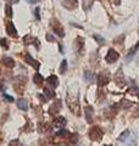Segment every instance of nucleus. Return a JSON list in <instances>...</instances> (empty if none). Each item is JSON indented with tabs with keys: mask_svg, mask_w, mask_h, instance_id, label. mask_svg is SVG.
Segmentation results:
<instances>
[{
	"mask_svg": "<svg viewBox=\"0 0 139 146\" xmlns=\"http://www.w3.org/2000/svg\"><path fill=\"white\" fill-rule=\"evenodd\" d=\"M103 135H104V131H103V129H101L100 127H98V125L93 127L92 129L89 130V138H90L92 140H94V141H99L101 138H103Z\"/></svg>",
	"mask_w": 139,
	"mask_h": 146,
	"instance_id": "nucleus-1",
	"label": "nucleus"
},
{
	"mask_svg": "<svg viewBox=\"0 0 139 146\" xmlns=\"http://www.w3.org/2000/svg\"><path fill=\"white\" fill-rule=\"evenodd\" d=\"M51 28H53V31H54V33L57 34L60 38H62V36L65 35L63 27H62V25L57 20H53V21H51Z\"/></svg>",
	"mask_w": 139,
	"mask_h": 146,
	"instance_id": "nucleus-2",
	"label": "nucleus"
},
{
	"mask_svg": "<svg viewBox=\"0 0 139 146\" xmlns=\"http://www.w3.org/2000/svg\"><path fill=\"white\" fill-rule=\"evenodd\" d=\"M118 57H120L118 52L115 51V50H112V49H110L108 55H106V57H105V60H106V62H109V63H114V62H116L118 60Z\"/></svg>",
	"mask_w": 139,
	"mask_h": 146,
	"instance_id": "nucleus-3",
	"label": "nucleus"
},
{
	"mask_svg": "<svg viewBox=\"0 0 139 146\" xmlns=\"http://www.w3.org/2000/svg\"><path fill=\"white\" fill-rule=\"evenodd\" d=\"M62 6L67 10H75L78 5V0H61Z\"/></svg>",
	"mask_w": 139,
	"mask_h": 146,
	"instance_id": "nucleus-4",
	"label": "nucleus"
},
{
	"mask_svg": "<svg viewBox=\"0 0 139 146\" xmlns=\"http://www.w3.org/2000/svg\"><path fill=\"white\" fill-rule=\"evenodd\" d=\"M114 79H115V83H117L118 86H123V85H124V77H123L122 70H118L117 72L115 73Z\"/></svg>",
	"mask_w": 139,
	"mask_h": 146,
	"instance_id": "nucleus-5",
	"label": "nucleus"
},
{
	"mask_svg": "<svg viewBox=\"0 0 139 146\" xmlns=\"http://www.w3.org/2000/svg\"><path fill=\"white\" fill-rule=\"evenodd\" d=\"M6 33L10 36L17 38V31H16L15 25H13L12 22H7V23H6Z\"/></svg>",
	"mask_w": 139,
	"mask_h": 146,
	"instance_id": "nucleus-6",
	"label": "nucleus"
},
{
	"mask_svg": "<svg viewBox=\"0 0 139 146\" xmlns=\"http://www.w3.org/2000/svg\"><path fill=\"white\" fill-rule=\"evenodd\" d=\"M110 82V78H109V74L106 72H101L100 74L98 76V83L99 85H105V84H108Z\"/></svg>",
	"mask_w": 139,
	"mask_h": 146,
	"instance_id": "nucleus-7",
	"label": "nucleus"
},
{
	"mask_svg": "<svg viewBox=\"0 0 139 146\" xmlns=\"http://www.w3.org/2000/svg\"><path fill=\"white\" fill-rule=\"evenodd\" d=\"M25 60H26L27 62H28V63H29V65H31V66H33V67H35V68H37V70H38V68H39V66H40V65H39V62H38V61H37V60H34V58H33V57H32V56H31V55H29V54H26V55H25Z\"/></svg>",
	"mask_w": 139,
	"mask_h": 146,
	"instance_id": "nucleus-8",
	"label": "nucleus"
},
{
	"mask_svg": "<svg viewBox=\"0 0 139 146\" xmlns=\"http://www.w3.org/2000/svg\"><path fill=\"white\" fill-rule=\"evenodd\" d=\"M46 83H48L51 88H56L59 85V80H57V77L55 76H50L49 78H46Z\"/></svg>",
	"mask_w": 139,
	"mask_h": 146,
	"instance_id": "nucleus-9",
	"label": "nucleus"
},
{
	"mask_svg": "<svg viewBox=\"0 0 139 146\" xmlns=\"http://www.w3.org/2000/svg\"><path fill=\"white\" fill-rule=\"evenodd\" d=\"M65 124H66V118H63V117H57L54 121V127H56V128H62Z\"/></svg>",
	"mask_w": 139,
	"mask_h": 146,
	"instance_id": "nucleus-10",
	"label": "nucleus"
},
{
	"mask_svg": "<svg viewBox=\"0 0 139 146\" xmlns=\"http://www.w3.org/2000/svg\"><path fill=\"white\" fill-rule=\"evenodd\" d=\"M17 107L20 110H22V111H27V110H28V102L23 99H20L17 101Z\"/></svg>",
	"mask_w": 139,
	"mask_h": 146,
	"instance_id": "nucleus-11",
	"label": "nucleus"
},
{
	"mask_svg": "<svg viewBox=\"0 0 139 146\" xmlns=\"http://www.w3.org/2000/svg\"><path fill=\"white\" fill-rule=\"evenodd\" d=\"M84 115H86L88 123H92V118H90V116L93 115V107L92 106H86L84 107Z\"/></svg>",
	"mask_w": 139,
	"mask_h": 146,
	"instance_id": "nucleus-12",
	"label": "nucleus"
},
{
	"mask_svg": "<svg viewBox=\"0 0 139 146\" xmlns=\"http://www.w3.org/2000/svg\"><path fill=\"white\" fill-rule=\"evenodd\" d=\"M34 42H38L33 35H31V34H27L25 38H23V43H25L26 45H29V44H34Z\"/></svg>",
	"mask_w": 139,
	"mask_h": 146,
	"instance_id": "nucleus-13",
	"label": "nucleus"
},
{
	"mask_svg": "<svg viewBox=\"0 0 139 146\" xmlns=\"http://www.w3.org/2000/svg\"><path fill=\"white\" fill-rule=\"evenodd\" d=\"M3 62H4V65H5L6 67H9V68H12L13 66H15V61H13L11 57H7V56H5L3 58Z\"/></svg>",
	"mask_w": 139,
	"mask_h": 146,
	"instance_id": "nucleus-14",
	"label": "nucleus"
},
{
	"mask_svg": "<svg viewBox=\"0 0 139 146\" xmlns=\"http://www.w3.org/2000/svg\"><path fill=\"white\" fill-rule=\"evenodd\" d=\"M33 82H34L37 85H40V84L44 82V78L40 76V73H35L34 77H33Z\"/></svg>",
	"mask_w": 139,
	"mask_h": 146,
	"instance_id": "nucleus-15",
	"label": "nucleus"
},
{
	"mask_svg": "<svg viewBox=\"0 0 139 146\" xmlns=\"http://www.w3.org/2000/svg\"><path fill=\"white\" fill-rule=\"evenodd\" d=\"M44 95L46 96V99L49 100V99H53L55 96V93L50 88H44Z\"/></svg>",
	"mask_w": 139,
	"mask_h": 146,
	"instance_id": "nucleus-16",
	"label": "nucleus"
},
{
	"mask_svg": "<svg viewBox=\"0 0 139 146\" xmlns=\"http://www.w3.org/2000/svg\"><path fill=\"white\" fill-rule=\"evenodd\" d=\"M76 44H77V45H76V46H77V51H78V52H81V49L83 48V44H84L83 39L78 36V38L76 39Z\"/></svg>",
	"mask_w": 139,
	"mask_h": 146,
	"instance_id": "nucleus-17",
	"label": "nucleus"
},
{
	"mask_svg": "<svg viewBox=\"0 0 139 146\" xmlns=\"http://www.w3.org/2000/svg\"><path fill=\"white\" fill-rule=\"evenodd\" d=\"M5 15L9 17V18H11L12 17V15H13V12H12V7H11V5H5Z\"/></svg>",
	"mask_w": 139,
	"mask_h": 146,
	"instance_id": "nucleus-18",
	"label": "nucleus"
},
{
	"mask_svg": "<svg viewBox=\"0 0 139 146\" xmlns=\"http://www.w3.org/2000/svg\"><path fill=\"white\" fill-rule=\"evenodd\" d=\"M66 71H67V61L66 60H63L62 62H61V66H60V73H66Z\"/></svg>",
	"mask_w": 139,
	"mask_h": 146,
	"instance_id": "nucleus-19",
	"label": "nucleus"
},
{
	"mask_svg": "<svg viewBox=\"0 0 139 146\" xmlns=\"http://www.w3.org/2000/svg\"><path fill=\"white\" fill-rule=\"evenodd\" d=\"M121 106L123 108H128V107L132 106V102L131 101H127V100H122V101H121Z\"/></svg>",
	"mask_w": 139,
	"mask_h": 146,
	"instance_id": "nucleus-20",
	"label": "nucleus"
},
{
	"mask_svg": "<svg viewBox=\"0 0 139 146\" xmlns=\"http://www.w3.org/2000/svg\"><path fill=\"white\" fill-rule=\"evenodd\" d=\"M60 107H61V104H60V101H57L56 102V106H53L51 108H50V113H56V111H57Z\"/></svg>",
	"mask_w": 139,
	"mask_h": 146,
	"instance_id": "nucleus-21",
	"label": "nucleus"
},
{
	"mask_svg": "<svg viewBox=\"0 0 139 146\" xmlns=\"http://www.w3.org/2000/svg\"><path fill=\"white\" fill-rule=\"evenodd\" d=\"M84 76H86L87 80L89 82V83H92V82H93V78H94V76H93V73H92V72H86V73H84Z\"/></svg>",
	"mask_w": 139,
	"mask_h": 146,
	"instance_id": "nucleus-22",
	"label": "nucleus"
},
{
	"mask_svg": "<svg viewBox=\"0 0 139 146\" xmlns=\"http://www.w3.org/2000/svg\"><path fill=\"white\" fill-rule=\"evenodd\" d=\"M93 38H94V39L96 40V42L99 43V45H104V42H105V40H104L103 38H101V36H99V35L94 34V35H93Z\"/></svg>",
	"mask_w": 139,
	"mask_h": 146,
	"instance_id": "nucleus-23",
	"label": "nucleus"
},
{
	"mask_svg": "<svg viewBox=\"0 0 139 146\" xmlns=\"http://www.w3.org/2000/svg\"><path fill=\"white\" fill-rule=\"evenodd\" d=\"M138 48H139V43L136 45V46H134L133 49H131V50H129V54H128V58L129 57H131V56H133V55H134V52H136L137 51V50H138Z\"/></svg>",
	"mask_w": 139,
	"mask_h": 146,
	"instance_id": "nucleus-24",
	"label": "nucleus"
},
{
	"mask_svg": "<svg viewBox=\"0 0 139 146\" xmlns=\"http://www.w3.org/2000/svg\"><path fill=\"white\" fill-rule=\"evenodd\" d=\"M0 44H1V46H3V48H5V49H7V48H9V45H7V40H6V39H1V40H0Z\"/></svg>",
	"mask_w": 139,
	"mask_h": 146,
	"instance_id": "nucleus-25",
	"label": "nucleus"
},
{
	"mask_svg": "<svg viewBox=\"0 0 139 146\" xmlns=\"http://www.w3.org/2000/svg\"><path fill=\"white\" fill-rule=\"evenodd\" d=\"M57 136H65V135H67V130H65V129H61L60 131H57Z\"/></svg>",
	"mask_w": 139,
	"mask_h": 146,
	"instance_id": "nucleus-26",
	"label": "nucleus"
},
{
	"mask_svg": "<svg viewBox=\"0 0 139 146\" xmlns=\"http://www.w3.org/2000/svg\"><path fill=\"white\" fill-rule=\"evenodd\" d=\"M128 134H129V131L128 130H126V131H124V133H123V135H121V136H120V140H124V139H126L127 138V136H128Z\"/></svg>",
	"mask_w": 139,
	"mask_h": 146,
	"instance_id": "nucleus-27",
	"label": "nucleus"
},
{
	"mask_svg": "<svg viewBox=\"0 0 139 146\" xmlns=\"http://www.w3.org/2000/svg\"><path fill=\"white\" fill-rule=\"evenodd\" d=\"M10 146H22L20 143H18V140H13L10 143Z\"/></svg>",
	"mask_w": 139,
	"mask_h": 146,
	"instance_id": "nucleus-28",
	"label": "nucleus"
},
{
	"mask_svg": "<svg viewBox=\"0 0 139 146\" xmlns=\"http://www.w3.org/2000/svg\"><path fill=\"white\" fill-rule=\"evenodd\" d=\"M4 98H5V99L7 100V101H10V102H12V101H13V99H12L11 96H9V95H6V94H4Z\"/></svg>",
	"mask_w": 139,
	"mask_h": 146,
	"instance_id": "nucleus-29",
	"label": "nucleus"
},
{
	"mask_svg": "<svg viewBox=\"0 0 139 146\" xmlns=\"http://www.w3.org/2000/svg\"><path fill=\"white\" fill-rule=\"evenodd\" d=\"M35 18H37V20H39V18H40V16H39V7L35 9Z\"/></svg>",
	"mask_w": 139,
	"mask_h": 146,
	"instance_id": "nucleus-30",
	"label": "nucleus"
},
{
	"mask_svg": "<svg viewBox=\"0 0 139 146\" xmlns=\"http://www.w3.org/2000/svg\"><path fill=\"white\" fill-rule=\"evenodd\" d=\"M112 3L115 5H120V4H121V0H112Z\"/></svg>",
	"mask_w": 139,
	"mask_h": 146,
	"instance_id": "nucleus-31",
	"label": "nucleus"
},
{
	"mask_svg": "<svg viewBox=\"0 0 139 146\" xmlns=\"http://www.w3.org/2000/svg\"><path fill=\"white\" fill-rule=\"evenodd\" d=\"M3 89H4V84H3V83H0V91H1Z\"/></svg>",
	"mask_w": 139,
	"mask_h": 146,
	"instance_id": "nucleus-32",
	"label": "nucleus"
},
{
	"mask_svg": "<svg viewBox=\"0 0 139 146\" xmlns=\"http://www.w3.org/2000/svg\"><path fill=\"white\" fill-rule=\"evenodd\" d=\"M104 146H111V145H104Z\"/></svg>",
	"mask_w": 139,
	"mask_h": 146,
	"instance_id": "nucleus-33",
	"label": "nucleus"
},
{
	"mask_svg": "<svg viewBox=\"0 0 139 146\" xmlns=\"http://www.w3.org/2000/svg\"><path fill=\"white\" fill-rule=\"evenodd\" d=\"M90 1H94V0H90Z\"/></svg>",
	"mask_w": 139,
	"mask_h": 146,
	"instance_id": "nucleus-34",
	"label": "nucleus"
},
{
	"mask_svg": "<svg viewBox=\"0 0 139 146\" xmlns=\"http://www.w3.org/2000/svg\"><path fill=\"white\" fill-rule=\"evenodd\" d=\"M138 96H139V94H138Z\"/></svg>",
	"mask_w": 139,
	"mask_h": 146,
	"instance_id": "nucleus-35",
	"label": "nucleus"
}]
</instances>
